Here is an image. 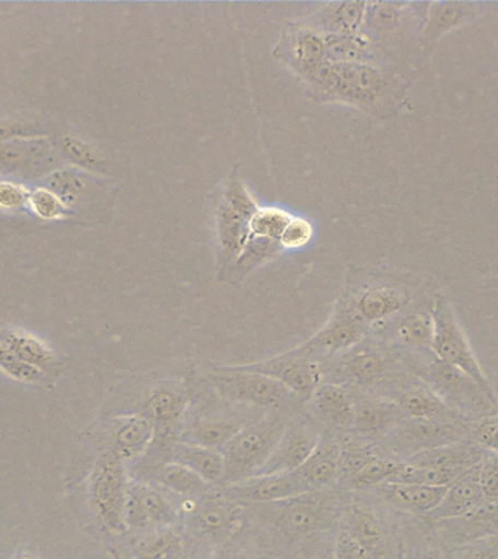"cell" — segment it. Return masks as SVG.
<instances>
[{"instance_id": "47", "label": "cell", "mask_w": 498, "mask_h": 559, "mask_svg": "<svg viewBox=\"0 0 498 559\" xmlns=\"http://www.w3.org/2000/svg\"><path fill=\"white\" fill-rule=\"evenodd\" d=\"M29 201L34 212L37 213L39 217L46 218V221H55V218L61 216L64 210V204L61 203L59 197L48 190V188H38V190H35Z\"/></svg>"}, {"instance_id": "27", "label": "cell", "mask_w": 498, "mask_h": 559, "mask_svg": "<svg viewBox=\"0 0 498 559\" xmlns=\"http://www.w3.org/2000/svg\"><path fill=\"white\" fill-rule=\"evenodd\" d=\"M182 537L173 527L157 528L135 548L134 559L181 558Z\"/></svg>"}, {"instance_id": "3", "label": "cell", "mask_w": 498, "mask_h": 559, "mask_svg": "<svg viewBox=\"0 0 498 559\" xmlns=\"http://www.w3.org/2000/svg\"><path fill=\"white\" fill-rule=\"evenodd\" d=\"M286 430L283 419L275 417L242 428L225 445L226 475L244 476L242 479L252 472L257 475Z\"/></svg>"}, {"instance_id": "25", "label": "cell", "mask_w": 498, "mask_h": 559, "mask_svg": "<svg viewBox=\"0 0 498 559\" xmlns=\"http://www.w3.org/2000/svg\"><path fill=\"white\" fill-rule=\"evenodd\" d=\"M323 522L322 507L312 500L295 501L284 509L278 526L284 535L306 536L321 527Z\"/></svg>"}, {"instance_id": "44", "label": "cell", "mask_w": 498, "mask_h": 559, "mask_svg": "<svg viewBox=\"0 0 498 559\" xmlns=\"http://www.w3.org/2000/svg\"><path fill=\"white\" fill-rule=\"evenodd\" d=\"M448 559H498V535L449 550Z\"/></svg>"}, {"instance_id": "12", "label": "cell", "mask_w": 498, "mask_h": 559, "mask_svg": "<svg viewBox=\"0 0 498 559\" xmlns=\"http://www.w3.org/2000/svg\"><path fill=\"white\" fill-rule=\"evenodd\" d=\"M319 448V436L308 427L290 428L284 432L271 456L257 475L296 472Z\"/></svg>"}, {"instance_id": "5", "label": "cell", "mask_w": 498, "mask_h": 559, "mask_svg": "<svg viewBox=\"0 0 498 559\" xmlns=\"http://www.w3.org/2000/svg\"><path fill=\"white\" fill-rule=\"evenodd\" d=\"M428 379L450 409L483 419L498 414V404L465 373L439 360L432 362Z\"/></svg>"}, {"instance_id": "18", "label": "cell", "mask_w": 498, "mask_h": 559, "mask_svg": "<svg viewBox=\"0 0 498 559\" xmlns=\"http://www.w3.org/2000/svg\"><path fill=\"white\" fill-rule=\"evenodd\" d=\"M249 218L251 217L223 201L221 210H218L217 222L222 261L229 262L236 255H240L244 249H247L248 240L251 239Z\"/></svg>"}, {"instance_id": "7", "label": "cell", "mask_w": 498, "mask_h": 559, "mask_svg": "<svg viewBox=\"0 0 498 559\" xmlns=\"http://www.w3.org/2000/svg\"><path fill=\"white\" fill-rule=\"evenodd\" d=\"M431 522L441 548L452 550L471 542L498 535V501L483 500L459 518Z\"/></svg>"}, {"instance_id": "21", "label": "cell", "mask_w": 498, "mask_h": 559, "mask_svg": "<svg viewBox=\"0 0 498 559\" xmlns=\"http://www.w3.org/2000/svg\"><path fill=\"white\" fill-rule=\"evenodd\" d=\"M344 531L348 532L363 548L369 550L375 559H382L387 554V532L374 511L365 507H353L348 511L347 526Z\"/></svg>"}, {"instance_id": "14", "label": "cell", "mask_w": 498, "mask_h": 559, "mask_svg": "<svg viewBox=\"0 0 498 559\" xmlns=\"http://www.w3.org/2000/svg\"><path fill=\"white\" fill-rule=\"evenodd\" d=\"M487 454V450L481 448L475 441L474 443L453 441V443L422 450V452L413 454V457L406 462L415 466L443 467V469L466 472L479 465Z\"/></svg>"}, {"instance_id": "38", "label": "cell", "mask_w": 498, "mask_h": 559, "mask_svg": "<svg viewBox=\"0 0 498 559\" xmlns=\"http://www.w3.org/2000/svg\"><path fill=\"white\" fill-rule=\"evenodd\" d=\"M48 190L55 192L64 205L76 203L87 190L86 178L74 170L61 169L47 178Z\"/></svg>"}, {"instance_id": "16", "label": "cell", "mask_w": 498, "mask_h": 559, "mask_svg": "<svg viewBox=\"0 0 498 559\" xmlns=\"http://www.w3.org/2000/svg\"><path fill=\"white\" fill-rule=\"evenodd\" d=\"M0 341L8 345L21 360L42 370L43 373H52L59 366L57 354L52 352L50 345L29 332L16 330V328H0Z\"/></svg>"}, {"instance_id": "40", "label": "cell", "mask_w": 498, "mask_h": 559, "mask_svg": "<svg viewBox=\"0 0 498 559\" xmlns=\"http://www.w3.org/2000/svg\"><path fill=\"white\" fill-rule=\"evenodd\" d=\"M401 463L392 459L371 457L361 469L349 476L354 487L367 488L375 487L383 483H391L393 476L400 469Z\"/></svg>"}, {"instance_id": "6", "label": "cell", "mask_w": 498, "mask_h": 559, "mask_svg": "<svg viewBox=\"0 0 498 559\" xmlns=\"http://www.w3.org/2000/svg\"><path fill=\"white\" fill-rule=\"evenodd\" d=\"M214 384L223 395L262 408L277 406L293 396L290 389L270 376L239 369L238 366L222 367L214 374Z\"/></svg>"}, {"instance_id": "48", "label": "cell", "mask_w": 498, "mask_h": 559, "mask_svg": "<svg viewBox=\"0 0 498 559\" xmlns=\"http://www.w3.org/2000/svg\"><path fill=\"white\" fill-rule=\"evenodd\" d=\"M475 443L489 453H498V414L479 419L474 431Z\"/></svg>"}, {"instance_id": "36", "label": "cell", "mask_w": 498, "mask_h": 559, "mask_svg": "<svg viewBox=\"0 0 498 559\" xmlns=\"http://www.w3.org/2000/svg\"><path fill=\"white\" fill-rule=\"evenodd\" d=\"M242 430L239 424L232 419H208L197 424L191 431V439L197 445L203 448L217 449L226 445L238 432Z\"/></svg>"}, {"instance_id": "41", "label": "cell", "mask_w": 498, "mask_h": 559, "mask_svg": "<svg viewBox=\"0 0 498 559\" xmlns=\"http://www.w3.org/2000/svg\"><path fill=\"white\" fill-rule=\"evenodd\" d=\"M0 370L17 382L39 383L46 378V373L21 360L2 341H0Z\"/></svg>"}, {"instance_id": "32", "label": "cell", "mask_w": 498, "mask_h": 559, "mask_svg": "<svg viewBox=\"0 0 498 559\" xmlns=\"http://www.w3.org/2000/svg\"><path fill=\"white\" fill-rule=\"evenodd\" d=\"M396 409L380 402H363L354 409V424L357 430L367 436H378L396 421Z\"/></svg>"}, {"instance_id": "52", "label": "cell", "mask_w": 498, "mask_h": 559, "mask_svg": "<svg viewBox=\"0 0 498 559\" xmlns=\"http://www.w3.org/2000/svg\"><path fill=\"white\" fill-rule=\"evenodd\" d=\"M35 134L37 130L34 126L22 124V122H0V143L20 138L28 139Z\"/></svg>"}, {"instance_id": "42", "label": "cell", "mask_w": 498, "mask_h": 559, "mask_svg": "<svg viewBox=\"0 0 498 559\" xmlns=\"http://www.w3.org/2000/svg\"><path fill=\"white\" fill-rule=\"evenodd\" d=\"M61 151L74 164L82 166V168L98 170L104 168L105 162L103 156L95 151L90 144L82 142L73 135H64L60 140Z\"/></svg>"}, {"instance_id": "54", "label": "cell", "mask_w": 498, "mask_h": 559, "mask_svg": "<svg viewBox=\"0 0 498 559\" xmlns=\"http://www.w3.org/2000/svg\"><path fill=\"white\" fill-rule=\"evenodd\" d=\"M414 559H448L443 549L428 548L422 550Z\"/></svg>"}, {"instance_id": "23", "label": "cell", "mask_w": 498, "mask_h": 559, "mask_svg": "<svg viewBox=\"0 0 498 559\" xmlns=\"http://www.w3.org/2000/svg\"><path fill=\"white\" fill-rule=\"evenodd\" d=\"M446 488L419 484H389V497L398 506L419 514H430L443 498Z\"/></svg>"}, {"instance_id": "39", "label": "cell", "mask_w": 498, "mask_h": 559, "mask_svg": "<svg viewBox=\"0 0 498 559\" xmlns=\"http://www.w3.org/2000/svg\"><path fill=\"white\" fill-rule=\"evenodd\" d=\"M396 338L411 348L430 347L432 338L431 318L424 314H410L396 326Z\"/></svg>"}, {"instance_id": "30", "label": "cell", "mask_w": 498, "mask_h": 559, "mask_svg": "<svg viewBox=\"0 0 498 559\" xmlns=\"http://www.w3.org/2000/svg\"><path fill=\"white\" fill-rule=\"evenodd\" d=\"M319 413L336 424H345L354 418V405L345 389L339 384H322L315 393Z\"/></svg>"}, {"instance_id": "31", "label": "cell", "mask_w": 498, "mask_h": 559, "mask_svg": "<svg viewBox=\"0 0 498 559\" xmlns=\"http://www.w3.org/2000/svg\"><path fill=\"white\" fill-rule=\"evenodd\" d=\"M156 480L162 487L170 489L179 496H195V493L204 492V489L208 488V483L195 472L175 462L159 467L156 472Z\"/></svg>"}, {"instance_id": "55", "label": "cell", "mask_w": 498, "mask_h": 559, "mask_svg": "<svg viewBox=\"0 0 498 559\" xmlns=\"http://www.w3.org/2000/svg\"><path fill=\"white\" fill-rule=\"evenodd\" d=\"M12 559H38V558L35 557V555L31 554V552H20V554H16L15 557H13Z\"/></svg>"}, {"instance_id": "26", "label": "cell", "mask_w": 498, "mask_h": 559, "mask_svg": "<svg viewBox=\"0 0 498 559\" xmlns=\"http://www.w3.org/2000/svg\"><path fill=\"white\" fill-rule=\"evenodd\" d=\"M292 56L304 73L325 63L327 50L323 33H318L312 28L297 31L292 39Z\"/></svg>"}, {"instance_id": "2", "label": "cell", "mask_w": 498, "mask_h": 559, "mask_svg": "<svg viewBox=\"0 0 498 559\" xmlns=\"http://www.w3.org/2000/svg\"><path fill=\"white\" fill-rule=\"evenodd\" d=\"M305 74L323 94L353 104L374 103L387 87V78L383 73L361 61H353V63L325 61Z\"/></svg>"}, {"instance_id": "33", "label": "cell", "mask_w": 498, "mask_h": 559, "mask_svg": "<svg viewBox=\"0 0 498 559\" xmlns=\"http://www.w3.org/2000/svg\"><path fill=\"white\" fill-rule=\"evenodd\" d=\"M186 400L181 393L169 388H159L152 393L146 404V417L155 424L170 426L181 417Z\"/></svg>"}, {"instance_id": "45", "label": "cell", "mask_w": 498, "mask_h": 559, "mask_svg": "<svg viewBox=\"0 0 498 559\" xmlns=\"http://www.w3.org/2000/svg\"><path fill=\"white\" fill-rule=\"evenodd\" d=\"M478 483L484 500L498 501V453H489L478 465Z\"/></svg>"}, {"instance_id": "13", "label": "cell", "mask_w": 498, "mask_h": 559, "mask_svg": "<svg viewBox=\"0 0 498 559\" xmlns=\"http://www.w3.org/2000/svg\"><path fill=\"white\" fill-rule=\"evenodd\" d=\"M192 513H195L199 531L213 539H226L238 531L240 524L239 506L226 496L204 498Z\"/></svg>"}, {"instance_id": "46", "label": "cell", "mask_w": 498, "mask_h": 559, "mask_svg": "<svg viewBox=\"0 0 498 559\" xmlns=\"http://www.w3.org/2000/svg\"><path fill=\"white\" fill-rule=\"evenodd\" d=\"M312 236V223L306 221L304 217H292L278 242L282 243L284 248H301L310 242Z\"/></svg>"}, {"instance_id": "8", "label": "cell", "mask_w": 498, "mask_h": 559, "mask_svg": "<svg viewBox=\"0 0 498 559\" xmlns=\"http://www.w3.org/2000/svg\"><path fill=\"white\" fill-rule=\"evenodd\" d=\"M310 488L297 472L253 475L227 485L225 496L234 501L275 502L293 500L308 493Z\"/></svg>"}, {"instance_id": "24", "label": "cell", "mask_w": 498, "mask_h": 559, "mask_svg": "<svg viewBox=\"0 0 498 559\" xmlns=\"http://www.w3.org/2000/svg\"><path fill=\"white\" fill-rule=\"evenodd\" d=\"M402 413L406 417L417 419V421H446L454 417L452 409L440 400L436 392L427 389H414L405 393L401 402Z\"/></svg>"}, {"instance_id": "10", "label": "cell", "mask_w": 498, "mask_h": 559, "mask_svg": "<svg viewBox=\"0 0 498 559\" xmlns=\"http://www.w3.org/2000/svg\"><path fill=\"white\" fill-rule=\"evenodd\" d=\"M174 506L156 489L140 484H129L126 506V526L134 528L170 527L177 522Z\"/></svg>"}, {"instance_id": "22", "label": "cell", "mask_w": 498, "mask_h": 559, "mask_svg": "<svg viewBox=\"0 0 498 559\" xmlns=\"http://www.w3.org/2000/svg\"><path fill=\"white\" fill-rule=\"evenodd\" d=\"M343 465V453L336 444L319 445L297 474L310 489L323 487L335 479Z\"/></svg>"}, {"instance_id": "37", "label": "cell", "mask_w": 498, "mask_h": 559, "mask_svg": "<svg viewBox=\"0 0 498 559\" xmlns=\"http://www.w3.org/2000/svg\"><path fill=\"white\" fill-rule=\"evenodd\" d=\"M290 218V214L280 209H258L249 218V231L256 238L280 240Z\"/></svg>"}, {"instance_id": "11", "label": "cell", "mask_w": 498, "mask_h": 559, "mask_svg": "<svg viewBox=\"0 0 498 559\" xmlns=\"http://www.w3.org/2000/svg\"><path fill=\"white\" fill-rule=\"evenodd\" d=\"M57 156L46 140L15 139L0 143V169L9 174L46 173L55 166Z\"/></svg>"}, {"instance_id": "50", "label": "cell", "mask_w": 498, "mask_h": 559, "mask_svg": "<svg viewBox=\"0 0 498 559\" xmlns=\"http://www.w3.org/2000/svg\"><path fill=\"white\" fill-rule=\"evenodd\" d=\"M335 559H375L369 550L360 544L348 532H340L335 544Z\"/></svg>"}, {"instance_id": "1", "label": "cell", "mask_w": 498, "mask_h": 559, "mask_svg": "<svg viewBox=\"0 0 498 559\" xmlns=\"http://www.w3.org/2000/svg\"><path fill=\"white\" fill-rule=\"evenodd\" d=\"M431 323L432 338L430 347L432 353L436 354L437 360L470 376L498 404L491 383H489L484 370L481 369L478 358L472 352L470 341L466 340L465 332L462 331L456 317H454L452 306L444 297H439L436 300L435 308H432Z\"/></svg>"}, {"instance_id": "4", "label": "cell", "mask_w": 498, "mask_h": 559, "mask_svg": "<svg viewBox=\"0 0 498 559\" xmlns=\"http://www.w3.org/2000/svg\"><path fill=\"white\" fill-rule=\"evenodd\" d=\"M129 496L124 462L105 453L96 462L91 476V502L104 526L122 532L126 526V506Z\"/></svg>"}, {"instance_id": "56", "label": "cell", "mask_w": 498, "mask_h": 559, "mask_svg": "<svg viewBox=\"0 0 498 559\" xmlns=\"http://www.w3.org/2000/svg\"><path fill=\"white\" fill-rule=\"evenodd\" d=\"M178 559H188V558H178Z\"/></svg>"}, {"instance_id": "43", "label": "cell", "mask_w": 498, "mask_h": 559, "mask_svg": "<svg viewBox=\"0 0 498 559\" xmlns=\"http://www.w3.org/2000/svg\"><path fill=\"white\" fill-rule=\"evenodd\" d=\"M384 360L376 353H360L348 361L347 371L360 383H371L384 371Z\"/></svg>"}, {"instance_id": "19", "label": "cell", "mask_w": 498, "mask_h": 559, "mask_svg": "<svg viewBox=\"0 0 498 559\" xmlns=\"http://www.w3.org/2000/svg\"><path fill=\"white\" fill-rule=\"evenodd\" d=\"M404 305L405 299L400 293L378 288V290H369L357 296L349 305L347 317L365 326L366 323L380 321L400 312Z\"/></svg>"}, {"instance_id": "17", "label": "cell", "mask_w": 498, "mask_h": 559, "mask_svg": "<svg viewBox=\"0 0 498 559\" xmlns=\"http://www.w3.org/2000/svg\"><path fill=\"white\" fill-rule=\"evenodd\" d=\"M153 437H155V423L146 415H134L117 428L111 453L121 462L134 461L146 452Z\"/></svg>"}, {"instance_id": "29", "label": "cell", "mask_w": 498, "mask_h": 559, "mask_svg": "<svg viewBox=\"0 0 498 559\" xmlns=\"http://www.w3.org/2000/svg\"><path fill=\"white\" fill-rule=\"evenodd\" d=\"M327 61L330 63H353L360 61L370 48L369 38L363 34H325Z\"/></svg>"}, {"instance_id": "53", "label": "cell", "mask_w": 498, "mask_h": 559, "mask_svg": "<svg viewBox=\"0 0 498 559\" xmlns=\"http://www.w3.org/2000/svg\"><path fill=\"white\" fill-rule=\"evenodd\" d=\"M374 454H370L365 449H352L347 453H343V466L348 471L349 476L356 474L358 469H361Z\"/></svg>"}, {"instance_id": "34", "label": "cell", "mask_w": 498, "mask_h": 559, "mask_svg": "<svg viewBox=\"0 0 498 559\" xmlns=\"http://www.w3.org/2000/svg\"><path fill=\"white\" fill-rule=\"evenodd\" d=\"M470 4L466 3H431L428 11L426 25V37L428 39L439 38L440 35L461 25L470 15Z\"/></svg>"}, {"instance_id": "15", "label": "cell", "mask_w": 498, "mask_h": 559, "mask_svg": "<svg viewBox=\"0 0 498 559\" xmlns=\"http://www.w3.org/2000/svg\"><path fill=\"white\" fill-rule=\"evenodd\" d=\"M483 500L478 483V465H476L446 488L440 504L427 518L431 520L459 518L474 509Z\"/></svg>"}, {"instance_id": "9", "label": "cell", "mask_w": 498, "mask_h": 559, "mask_svg": "<svg viewBox=\"0 0 498 559\" xmlns=\"http://www.w3.org/2000/svg\"><path fill=\"white\" fill-rule=\"evenodd\" d=\"M239 369L256 371L270 376L284 386L290 389L293 395L300 397L313 396L322 386L323 371L321 365L308 358L286 356L277 360L253 362L238 366Z\"/></svg>"}, {"instance_id": "49", "label": "cell", "mask_w": 498, "mask_h": 559, "mask_svg": "<svg viewBox=\"0 0 498 559\" xmlns=\"http://www.w3.org/2000/svg\"><path fill=\"white\" fill-rule=\"evenodd\" d=\"M225 201L232 207L239 210L240 213L247 214L248 217H252V214L258 210L256 201H253L247 188L236 179L227 186Z\"/></svg>"}, {"instance_id": "20", "label": "cell", "mask_w": 498, "mask_h": 559, "mask_svg": "<svg viewBox=\"0 0 498 559\" xmlns=\"http://www.w3.org/2000/svg\"><path fill=\"white\" fill-rule=\"evenodd\" d=\"M170 462L187 466L208 484L218 483L226 475L223 454L218 453L216 449L203 448V445L179 444L174 449Z\"/></svg>"}, {"instance_id": "35", "label": "cell", "mask_w": 498, "mask_h": 559, "mask_svg": "<svg viewBox=\"0 0 498 559\" xmlns=\"http://www.w3.org/2000/svg\"><path fill=\"white\" fill-rule=\"evenodd\" d=\"M363 325L354 321V319L345 317L332 323L327 330L315 338V344L321 348L330 349V352H339V349L352 347L357 344L363 336Z\"/></svg>"}, {"instance_id": "51", "label": "cell", "mask_w": 498, "mask_h": 559, "mask_svg": "<svg viewBox=\"0 0 498 559\" xmlns=\"http://www.w3.org/2000/svg\"><path fill=\"white\" fill-rule=\"evenodd\" d=\"M26 194L24 188L12 182H0V209L13 210L25 203Z\"/></svg>"}, {"instance_id": "28", "label": "cell", "mask_w": 498, "mask_h": 559, "mask_svg": "<svg viewBox=\"0 0 498 559\" xmlns=\"http://www.w3.org/2000/svg\"><path fill=\"white\" fill-rule=\"evenodd\" d=\"M366 11L367 4L361 2L331 4L322 15L325 34H357Z\"/></svg>"}]
</instances>
